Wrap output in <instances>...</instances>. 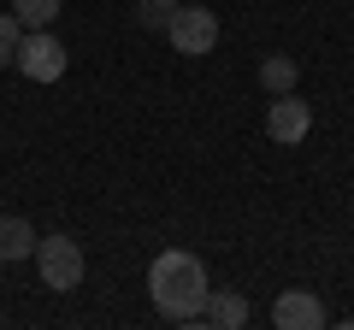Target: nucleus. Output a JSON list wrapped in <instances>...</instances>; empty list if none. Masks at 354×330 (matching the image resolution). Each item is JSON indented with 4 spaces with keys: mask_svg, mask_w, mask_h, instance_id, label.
Segmentation results:
<instances>
[{
    "mask_svg": "<svg viewBox=\"0 0 354 330\" xmlns=\"http://www.w3.org/2000/svg\"><path fill=\"white\" fill-rule=\"evenodd\" d=\"M148 295L153 307H160L165 318H177V324H195V318L207 313V266L195 254H183V248H165L160 260L148 266Z\"/></svg>",
    "mask_w": 354,
    "mask_h": 330,
    "instance_id": "f257e3e1",
    "label": "nucleus"
},
{
    "mask_svg": "<svg viewBox=\"0 0 354 330\" xmlns=\"http://www.w3.org/2000/svg\"><path fill=\"white\" fill-rule=\"evenodd\" d=\"M165 36H171V48L183 53V59H201V53L218 48V12L213 6H177L171 24H165Z\"/></svg>",
    "mask_w": 354,
    "mask_h": 330,
    "instance_id": "f03ea898",
    "label": "nucleus"
},
{
    "mask_svg": "<svg viewBox=\"0 0 354 330\" xmlns=\"http://www.w3.org/2000/svg\"><path fill=\"white\" fill-rule=\"evenodd\" d=\"M36 271L48 289H77L83 283V242L71 236H41L36 242Z\"/></svg>",
    "mask_w": 354,
    "mask_h": 330,
    "instance_id": "7ed1b4c3",
    "label": "nucleus"
},
{
    "mask_svg": "<svg viewBox=\"0 0 354 330\" xmlns=\"http://www.w3.org/2000/svg\"><path fill=\"white\" fill-rule=\"evenodd\" d=\"M12 65L30 77V83H59V77H65V41L53 36V30H24Z\"/></svg>",
    "mask_w": 354,
    "mask_h": 330,
    "instance_id": "20e7f679",
    "label": "nucleus"
},
{
    "mask_svg": "<svg viewBox=\"0 0 354 330\" xmlns=\"http://www.w3.org/2000/svg\"><path fill=\"white\" fill-rule=\"evenodd\" d=\"M307 130H313V106L295 101V89L290 95H272V106H266V136L283 142V148H295Z\"/></svg>",
    "mask_w": 354,
    "mask_h": 330,
    "instance_id": "39448f33",
    "label": "nucleus"
},
{
    "mask_svg": "<svg viewBox=\"0 0 354 330\" xmlns=\"http://www.w3.org/2000/svg\"><path fill=\"white\" fill-rule=\"evenodd\" d=\"M272 324L278 330H319L325 324V307H319L313 289H283L278 301H272Z\"/></svg>",
    "mask_w": 354,
    "mask_h": 330,
    "instance_id": "423d86ee",
    "label": "nucleus"
},
{
    "mask_svg": "<svg viewBox=\"0 0 354 330\" xmlns=\"http://www.w3.org/2000/svg\"><path fill=\"white\" fill-rule=\"evenodd\" d=\"M36 224H30V218H18V213H6L0 218V260H6V266H12V260H30L36 254Z\"/></svg>",
    "mask_w": 354,
    "mask_h": 330,
    "instance_id": "0eeeda50",
    "label": "nucleus"
},
{
    "mask_svg": "<svg viewBox=\"0 0 354 330\" xmlns=\"http://www.w3.org/2000/svg\"><path fill=\"white\" fill-rule=\"evenodd\" d=\"M207 324H218V330H242L248 324V301H242L236 289H218V295H207Z\"/></svg>",
    "mask_w": 354,
    "mask_h": 330,
    "instance_id": "6e6552de",
    "label": "nucleus"
},
{
    "mask_svg": "<svg viewBox=\"0 0 354 330\" xmlns=\"http://www.w3.org/2000/svg\"><path fill=\"white\" fill-rule=\"evenodd\" d=\"M295 77H301V65H295L290 53H266V59H260V83H266V95H290V89H295Z\"/></svg>",
    "mask_w": 354,
    "mask_h": 330,
    "instance_id": "1a4fd4ad",
    "label": "nucleus"
},
{
    "mask_svg": "<svg viewBox=\"0 0 354 330\" xmlns=\"http://www.w3.org/2000/svg\"><path fill=\"white\" fill-rule=\"evenodd\" d=\"M12 12L24 30H48L53 18H59V0H12Z\"/></svg>",
    "mask_w": 354,
    "mask_h": 330,
    "instance_id": "9d476101",
    "label": "nucleus"
},
{
    "mask_svg": "<svg viewBox=\"0 0 354 330\" xmlns=\"http://www.w3.org/2000/svg\"><path fill=\"white\" fill-rule=\"evenodd\" d=\"M177 6H183V0H136V24L142 30H165Z\"/></svg>",
    "mask_w": 354,
    "mask_h": 330,
    "instance_id": "9b49d317",
    "label": "nucleus"
},
{
    "mask_svg": "<svg viewBox=\"0 0 354 330\" xmlns=\"http://www.w3.org/2000/svg\"><path fill=\"white\" fill-rule=\"evenodd\" d=\"M18 41H24L18 12H0V65H12V59H18Z\"/></svg>",
    "mask_w": 354,
    "mask_h": 330,
    "instance_id": "f8f14e48",
    "label": "nucleus"
},
{
    "mask_svg": "<svg viewBox=\"0 0 354 330\" xmlns=\"http://www.w3.org/2000/svg\"><path fill=\"white\" fill-rule=\"evenodd\" d=\"M0 318H6V313H0Z\"/></svg>",
    "mask_w": 354,
    "mask_h": 330,
    "instance_id": "ddd939ff",
    "label": "nucleus"
}]
</instances>
